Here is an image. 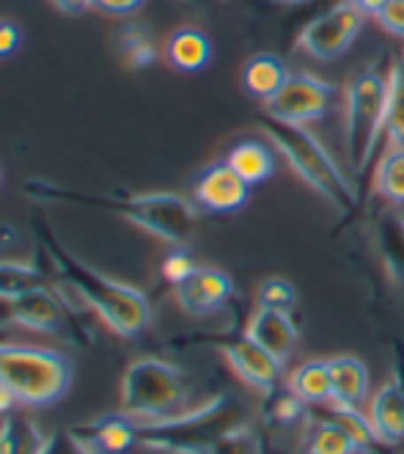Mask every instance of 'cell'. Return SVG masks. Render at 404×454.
Returning a JSON list of instances; mask_svg holds the SVG:
<instances>
[{"label":"cell","mask_w":404,"mask_h":454,"mask_svg":"<svg viewBox=\"0 0 404 454\" xmlns=\"http://www.w3.org/2000/svg\"><path fill=\"white\" fill-rule=\"evenodd\" d=\"M34 231L42 246V254L47 256L56 276L66 286H72L77 295L102 317V323L113 333L132 339L152 325V306L141 289L107 278L99 270H94V267H89L86 262H80L74 254H69L58 243L56 231L47 226V221L42 215H36Z\"/></svg>","instance_id":"obj_1"},{"label":"cell","mask_w":404,"mask_h":454,"mask_svg":"<svg viewBox=\"0 0 404 454\" xmlns=\"http://www.w3.org/2000/svg\"><path fill=\"white\" fill-rule=\"evenodd\" d=\"M22 193L36 201H58V204H77L107 209L127 218L129 223L141 226L144 231L166 239L171 246H184L198 226L196 207L179 193H144V196H97L80 193L72 188H61L56 182L28 179L22 184Z\"/></svg>","instance_id":"obj_2"},{"label":"cell","mask_w":404,"mask_h":454,"mask_svg":"<svg viewBox=\"0 0 404 454\" xmlns=\"http://www.w3.org/2000/svg\"><path fill=\"white\" fill-rule=\"evenodd\" d=\"M259 127L281 152L289 168L298 174L314 193H319L330 207H336L341 215H355L361 209V184L353 182V174H346L330 149L322 144L314 132L303 124H289L261 114Z\"/></svg>","instance_id":"obj_3"},{"label":"cell","mask_w":404,"mask_h":454,"mask_svg":"<svg viewBox=\"0 0 404 454\" xmlns=\"http://www.w3.org/2000/svg\"><path fill=\"white\" fill-rule=\"evenodd\" d=\"M391 77L380 67H366L349 80L344 97V157L349 174L363 179L371 168L388 124Z\"/></svg>","instance_id":"obj_4"},{"label":"cell","mask_w":404,"mask_h":454,"mask_svg":"<svg viewBox=\"0 0 404 454\" xmlns=\"http://www.w3.org/2000/svg\"><path fill=\"white\" fill-rule=\"evenodd\" d=\"M135 424H138V443L163 446L179 454H206L239 424H245V416L231 396H214L193 411Z\"/></svg>","instance_id":"obj_5"},{"label":"cell","mask_w":404,"mask_h":454,"mask_svg":"<svg viewBox=\"0 0 404 454\" xmlns=\"http://www.w3.org/2000/svg\"><path fill=\"white\" fill-rule=\"evenodd\" d=\"M0 383L14 391L19 405L44 408L69 391L72 364L50 347L0 341Z\"/></svg>","instance_id":"obj_6"},{"label":"cell","mask_w":404,"mask_h":454,"mask_svg":"<svg viewBox=\"0 0 404 454\" xmlns=\"http://www.w3.org/2000/svg\"><path fill=\"white\" fill-rule=\"evenodd\" d=\"M187 405L184 372L163 358L132 361L121 380V413L135 421H157L182 413Z\"/></svg>","instance_id":"obj_7"},{"label":"cell","mask_w":404,"mask_h":454,"mask_svg":"<svg viewBox=\"0 0 404 454\" xmlns=\"http://www.w3.org/2000/svg\"><path fill=\"white\" fill-rule=\"evenodd\" d=\"M366 14L353 4V0H341L336 6H328L319 12L314 20L306 22V28L298 36V47L308 52L311 59L333 61L353 47L363 28Z\"/></svg>","instance_id":"obj_8"},{"label":"cell","mask_w":404,"mask_h":454,"mask_svg":"<svg viewBox=\"0 0 404 454\" xmlns=\"http://www.w3.org/2000/svg\"><path fill=\"white\" fill-rule=\"evenodd\" d=\"M336 97V89L311 72H289L284 89L264 102V114L289 121V124H303L308 127L311 121H319L330 111Z\"/></svg>","instance_id":"obj_9"},{"label":"cell","mask_w":404,"mask_h":454,"mask_svg":"<svg viewBox=\"0 0 404 454\" xmlns=\"http://www.w3.org/2000/svg\"><path fill=\"white\" fill-rule=\"evenodd\" d=\"M12 314H14V325L42 331V333H64L77 344H89V336L80 328L74 311L64 306L52 284L17 295L12 301Z\"/></svg>","instance_id":"obj_10"},{"label":"cell","mask_w":404,"mask_h":454,"mask_svg":"<svg viewBox=\"0 0 404 454\" xmlns=\"http://www.w3.org/2000/svg\"><path fill=\"white\" fill-rule=\"evenodd\" d=\"M206 341L226 356L229 366L234 369V375L248 383L251 388L261 391L264 396L273 394L281 383L284 375V361H278L273 353H267L261 344H256L245 331L239 336H218V339H196Z\"/></svg>","instance_id":"obj_11"},{"label":"cell","mask_w":404,"mask_h":454,"mask_svg":"<svg viewBox=\"0 0 404 454\" xmlns=\"http://www.w3.org/2000/svg\"><path fill=\"white\" fill-rule=\"evenodd\" d=\"M234 295V281L218 267H196V273L174 286V298L179 309L190 317H206L223 309Z\"/></svg>","instance_id":"obj_12"},{"label":"cell","mask_w":404,"mask_h":454,"mask_svg":"<svg viewBox=\"0 0 404 454\" xmlns=\"http://www.w3.org/2000/svg\"><path fill=\"white\" fill-rule=\"evenodd\" d=\"M69 433L89 454H127L138 446V424L127 413H111L89 424H74L69 427Z\"/></svg>","instance_id":"obj_13"},{"label":"cell","mask_w":404,"mask_h":454,"mask_svg":"<svg viewBox=\"0 0 404 454\" xmlns=\"http://www.w3.org/2000/svg\"><path fill=\"white\" fill-rule=\"evenodd\" d=\"M248 196H251V184L226 160L204 168L196 182V201L209 212H237L248 204Z\"/></svg>","instance_id":"obj_14"},{"label":"cell","mask_w":404,"mask_h":454,"mask_svg":"<svg viewBox=\"0 0 404 454\" xmlns=\"http://www.w3.org/2000/svg\"><path fill=\"white\" fill-rule=\"evenodd\" d=\"M369 419L380 443L385 446H401L404 443V378L399 372L380 386L371 396Z\"/></svg>","instance_id":"obj_15"},{"label":"cell","mask_w":404,"mask_h":454,"mask_svg":"<svg viewBox=\"0 0 404 454\" xmlns=\"http://www.w3.org/2000/svg\"><path fill=\"white\" fill-rule=\"evenodd\" d=\"M245 333L284 364L300 341L298 323H294L289 311L281 309H256L253 317L248 319Z\"/></svg>","instance_id":"obj_16"},{"label":"cell","mask_w":404,"mask_h":454,"mask_svg":"<svg viewBox=\"0 0 404 454\" xmlns=\"http://www.w3.org/2000/svg\"><path fill=\"white\" fill-rule=\"evenodd\" d=\"M286 77H289V69L276 52H256V56H251L245 67H242V86H245L251 97L261 102L273 99L284 89Z\"/></svg>","instance_id":"obj_17"},{"label":"cell","mask_w":404,"mask_h":454,"mask_svg":"<svg viewBox=\"0 0 404 454\" xmlns=\"http://www.w3.org/2000/svg\"><path fill=\"white\" fill-rule=\"evenodd\" d=\"M330 375H333V399L338 405L361 408L369 396V369L355 356H338L330 358Z\"/></svg>","instance_id":"obj_18"},{"label":"cell","mask_w":404,"mask_h":454,"mask_svg":"<svg viewBox=\"0 0 404 454\" xmlns=\"http://www.w3.org/2000/svg\"><path fill=\"white\" fill-rule=\"evenodd\" d=\"M166 59L179 72H201L212 61V39L198 28H179L166 42Z\"/></svg>","instance_id":"obj_19"},{"label":"cell","mask_w":404,"mask_h":454,"mask_svg":"<svg viewBox=\"0 0 404 454\" xmlns=\"http://www.w3.org/2000/svg\"><path fill=\"white\" fill-rule=\"evenodd\" d=\"M289 391L298 394L308 408L314 405H328L333 399V375H330V361H306L291 372Z\"/></svg>","instance_id":"obj_20"},{"label":"cell","mask_w":404,"mask_h":454,"mask_svg":"<svg viewBox=\"0 0 404 454\" xmlns=\"http://www.w3.org/2000/svg\"><path fill=\"white\" fill-rule=\"evenodd\" d=\"M226 163L253 188L276 174V152L261 141H242L226 154Z\"/></svg>","instance_id":"obj_21"},{"label":"cell","mask_w":404,"mask_h":454,"mask_svg":"<svg viewBox=\"0 0 404 454\" xmlns=\"http://www.w3.org/2000/svg\"><path fill=\"white\" fill-rule=\"evenodd\" d=\"M303 454H366V451L338 421L328 416V419L308 421L303 435Z\"/></svg>","instance_id":"obj_22"},{"label":"cell","mask_w":404,"mask_h":454,"mask_svg":"<svg viewBox=\"0 0 404 454\" xmlns=\"http://www.w3.org/2000/svg\"><path fill=\"white\" fill-rule=\"evenodd\" d=\"M44 446L47 435L31 416L14 411L0 424V454H42Z\"/></svg>","instance_id":"obj_23"},{"label":"cell","mask_w":404,"mask_h":454,"mask_svg":"<svg viewBox=\"0 0 404 454\" xmlns=\"http://www.w3.org/2000/svg\"><path fill=\"white\" fill-rule=\"evenodd\" d=\"M377 248L385 262V270L396 284L404 286V218L401 215H388L380 218L377 223Z\"/></svg>","instance_id":"obj_24"},{"label":"cell","mask_w":404,"mask_h":454,"mask_svg":"<svg viewBox=\"0 0 404 454\" xmlns=\"http://www.w3.org/2000/svg\"><path fill=\"white\" fill-rule=\"evenodd\" d=\"M39 286H50V278L42 267L25 262H0V298L14 301L22 292H31Z\"/></svg>","instance_id":"obj_25"},{"label":"cell","mask_w":404,"mask_h":454,"mask_svg":"<svg viewBox=\"0 0 404 454\" xmlns=\"http://www.w3.org/2000/svg\"><path fill=\"white\" fill-rule=\"evenodd\" d=\"M377 193L391 204H404V146H391L374 171Z\"/></svg>","instance_id":"obj_26"},{"label":"cell","mask_w":404,"mask_h":454,"mask_svg":"<svg viewBox=\"0 0 404 454\" xmlns=\"http://www.w3.org/2000/svg\"><path fill=\"white\" fill-rule=\"evenodd\" d=\"M119 44L124 59L132 69H149L157 61V47L154 39L149 34L146 25L141 22H127L124 28L119 31Z\"/></svg>","instance_id":"obj_27"},{"label":"cell","mask_w":404,"mask_h":454,"mask_svg":"<svg viewBox=\"0 0 404 454\" xmlns=\"http://www.w3.org/2000/svg\"><path fill=\"white\" fill-rule=\"evenodd\" d=\"M328 416L333 421H338L344 430L358 441V446L369 454L371 449L380 446V438H377L371 419L366 413H361V408L353 405H338V403H328Z\"/></svg>","instance_id":"obj_28"},{"label":"cell","mask_w":404,"mask_h":454,"mask_svg":"<svg viewBox=\"0 0 404 454\" xmlns=\"http://www.w3.org/2000/svg\"><path fill=\"white\" fill-rule=\"evenodd\" d=\"M391 89H388V124L385 136L393 146H404V56L391 67Z\"/></svg>","instance_id":"obj_29"},{"label":"cell","mask_w":404,"mask_h":454,"mask_svg":"<svg viewBox=\"0 0 404 454\" xmlns=\"http://www.w3.org/2000/svg\"><path fill=\"white\" fill-rule=\"evenodd\" d=\"M308 419V405L298 394H291L289 388L284 394H278V388L273 394H267V421L284 427V430H291Z\"/></svg>","instance_id":"obj_30"},{"label":"cell","mask_w":404,"mask_h":454,"mask_svg":"<svg viewBox=\"0 0 404 454\" xmlns=\"http://www.w3.org/2000/svg\"><path fill=\"white\" fill-rule=\"evenodd\" d=\"M256 303L259 309H281V311H291L294 303H298V289L291 286V281L286 278H264L259 284L256 292Z\"/></svg>","instance_id":"obj_31"},{"label":"cell","mask_w":404,"mask_h":454,"mask_svg":"<svg viewBox=\"0 0 404 454\" xmlns=\"http://www.w3.org/2000/svg\"><path fill=\"white\" fill-rule=\"evenodd\" d=\"M196 262L193 256L187 254L182 246H176V251H171L166 259H163V278L171 284V286H179L182 281H187L193 273H196Z\"/></svg>","instance_id":"obj_32"},{"label":"cell","mask_w":404,"mask_h":454,"mask_svg":"<svg viewBox=\"0 0 404 454\" xmlns=\"http://www.w3.org/2000/svg\"><path fill=\"white\" fill-rule=\"evenodd\" d=\"M377 22H380L391 36L404 42V0H388L380 9V14H377Z\"/></svg>","instance_id":"obj_33"},{"label":"cell","mask_w":404,"mask_h":454,"mask_svg":"<svg viewBox=\"0 0 404 454\" xmlns=\"http://www.w3.org/2000/svg\"><path fill=\"white\" fill-rule=\"evenodd\" d=\"M42 454H89V451L72 438L69 430H64V433H52L47 438V446H44Z\"/></svg>","instance_id":"obj_34"},{"label":"cell","mask_w":404,"mask_h":454,"mask_svg":"<svg viewBox=\"0 0 404 454\" xmlns=\"http://www.w3.org/2000/svg\"><path fill=\"white\" fill-rule=\"evenodd\" d=\"M144 6V0H91V9L113 14V17H127L132 12H138Z\"/></svg>","instance_id":"obj_35"},{"label":"cell","mask_w":404,"mask_h":454,"mask_svg":"<svg viewBox=\"0 0 404 454\" xmlns=\"http://www.w3.org/2000/svg\"><path fill=\"white\" fill-rule=\"evenodd\" d=\"M19 42H22V34H19L17 25L9 22V20L0 22V59L12 56V52L19 47Z\"/></svg>","instance_id":"obj_36"},{"label":"cell","mask_w":404,"mask_h":454,"mask_svg":"<svg viewBox=\"0 0 404 454\" xmlns=\"http://www.w3.org/2000/svg\"><path fill=\"white\" fill-rule=\"evenodd\" d=\"M17 405H19V399L14 396V391L0 383V419H6L9 413H14Z\"/></svg>","instance_id":"obj_37"},{"label":"cell","mask_w":404,"mask_h":454,"mask_svg":"<svg viewBox=\"0 0 404 454\" xmlns=\"http://www.w3.org/2000/svg\"><path fill=\"white\" fill-rule=\"evenodd\" d=\"M52 4L64 14H83L86 9H91V0H52Z\"/></svg>","instance_id":"obj_38"},{"label":"cell","mask_w":404,"mask_h":454,"mask_svg":"<svg viewBox=\"0 0 404 454\" xmlns=\"http://www.w3.org/2000/svg\"><path fill=\"white\" fill-rule=\"evenodd\" d=\"M353 4H355L366 17H369V14H371V17H377V14H380V9L388 4V0H353Z\"/></svg>","instance_id":"obj_39"},{"label":"cell","mask_w":404,"mask_h":454,"mask_svg":"<svg viewBox=\"0 0 404 454\" xmlns=\"http://www.w3.org/2000/svg\"><path fill=\"white\" fill-rule=\"evenodd\" d=\"M127 454H179V451H171V449H163V446H152V443H138Z\"/></svg>","instance_id":"obj_40"},{"label":"cell","mask_w":404,"mask_h":454,"mask_svg":"<svg viewBox=\"0 0 404 454\" xmlns=\"http://www.w3.org/2000/svg\"><path fill=\"white\" fill-rule=\"evenodd\" d=\"M184 6H190V9H198V12H204V9H212V6H221L223 0H182Z\"/></svg>","instance_id":"obj_41"},{"label":"cell","mask_w":404,"mask_h":454,"mask_svg":"<svg viewBox=\"0 0 404 454\" xmlns=\"http://www.w3.org/2000/svg\"><path fill=\"white\" fill-rule=\"evenodd\" d=\"M0 341H6V331H0Z\"/></svg>","instance_id":"obj_42"},{"label":"cell","mask_w":404,"mask_h":454,"mask_svg":"<svg viewBox=\"0 0 404 454\" xmlns=\"http://www.w3.org/2000/svg\"><path fill=\"white\" fill-rule=\"evenodd\" d=\"M0 424H4V419H0Z\"/></svg>","instance_id":"obj_43"},{"label":"cell","mask_w":404,"mask_h":454,"mask_svg":"<svg viewBox=\"0 0 404 454\" xmlns=\"http://www.w3.org/2000/svg\"><path fill=\"white\" fill-rule=\"evenodd\" d=\"M267 454H273V451H267Z\"/></svg>","instance_id":"obj_44"}]
</instances>
